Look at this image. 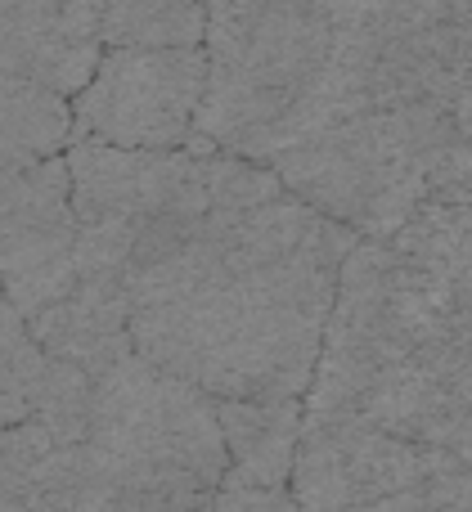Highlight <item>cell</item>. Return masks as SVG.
Segmentation results:
<instances>
[{"label":"cell","mask_w":472,"mask_h":512,"mask_svg":"<svg viewBox=\"0 0 472 512\" xmlns=\"http://www.w3.org/2000/svg\"><path fill=\"white\" fill-rule=\"evenodd\" d=\"M356 239L347 225H333L297 252L216 270L158 306L135 310V351L216 400H306L342 261Z\"/></svg>","instance_id":"cell-1"},{"label":"cell","mask_w":472,"mask_h":512,"mask_svg":"<svg viewBox=\"0 0 472 512\" xmlns=\"http://www.w3.org/2000/svg\"><path fill=\"white\" fill-rule=\"evenodd\" d=\"M450 297L387 239H356L324 324L306 414H351L437 445L446 418Z\"/></svg>","instance_id":"cell-2"},{"label":"cell","mask_w":472,"mask_h":512,"mask_svg":"<svg viewBox=\"0 0 472 512\" xmlns=\"http://www.w3.org/2000/svg\"><path fill=\"white\" fill-rule=\"evenodd\" d=\"M333 32L324 0H207V86L194 135L275 162L329 126Z\"/></svg>","instance_id":"cell-3"},{"label":"cell","mask_w":472,"mask_h":512,"mask_svg":"<svg viewBox=\"0 0 472 512\" xmlns=\"http://www.w3.org/2000/svg\"><path fill=\"white\" fill-rule=\"evenodd\" d=\"M225 468L216 396L140 351L95 378L77 508H212Z\"/></svg>","instance_id":"cell-4"},{"label":"cell","mask_w":472,"mask_h":512,"mask_svg":"<svg viewBox=\"0 0 472 512\" xmlns=\"http://www.w3.org/2000/svg\"><path fill=\"white\" fill-rule=\"evenodd\" d=\"M450 104L369 108L288 144L270 167L302 203L360 239H392L432 198Z\"/></svg>","instance_id":"cell-5"},{"label":"cell","mask_w":472,"mask_h":512,"mask_svg":"<svg viewBox=\"0 0 472 512\" xmlns=\"http://www.w3.org/2000/svg\"><path fill=\"white\" fill-rule=\"evenodd\" d=\"M203 86V45H108L95 77L77 90L72 140L180 149L194 140Z\"/></svg>","instance_id":"cell-6"},{"label":"cell","mask_w":472,"mask_h":512,"mask_svg":"<svg viewBox=\"0 0 472 512\" xmlns=\"http://www.w3.org/2000/svg\"><path fill=\"white\" fill-rule=\"evenodd\" d=\"M459 463L437 445L410 441L351 414H306L293 459L297 508H396Z\"/></svg>","instance_id":"cell-7"},{"label":"cell","mask_w":472,"mask_h":512,"mask_svg":"<svg viewBox=\"0 0 472 512\" xmlns=\"http://www.w3.org/2000/svg\"><path fill=\"white\" fill-rule=\"evenodd\" d=\"M189 149H122L72 140V207H77V279L126 283L131 252L185 171Z\"/></svg>","instance_id":"cell-8"},{"label":"cell","mask_w":472,"mask_h":512,"mask_svg":"<svg viewBox=\"0 0 472 512\" xmlns=\"http://www.w3.org/2000/svg\"><path fill=\"white\" fill-rule=\"evenodd\" d=\"M77 283V207L68 153L0 176V288L23 319Z\"/></svg>","instance_id":"cell-9"},{"label":"cell","mask_w":472,"mask_h":512,"mask_svg":"<svg viewBox=\"0 0 472 512\" xmlns=\"http://www.w3.org/2000/svg\"><path fill=\"white\" fill-rule=\"evenodd\" d=\"M230 450L212 508H275L293 512V459L302 441V396H252V400H216Z\"/></svg>","instance_id":"cell-10"},{"label":"cell","mask_w":472,"mask_h":512,"mask_svg":"<svg viewBox=\"0 0 472 512\" xmlns=\"http://www.w3.org/2000/svg\"><path fill=\"white\" fill-rule=\"evenodd\" d=\"M104 50L90 0H0V81H36L77 95Z\"/></svg>","instance_id":"cell-11"},{"label":"cell","mask_w":472,"mask_h":512,"mask_svg":"<svg viewBox=\"0 0 472 512\" xmlns=\"http://www.w3.org/2000/svg\"><path fill=\"white\" fill-rule=\"evenodd\" d=\"M131 288L113 279H77L72 292H63L59 301H50L45 310H36L27 319L32 337L41 342V351L50 360L77 364L90 378L108 373L126 351H135L131 333Z\"/></svg>","instance_id":"cell-12"},{"label":"cell","mask_w":472,"mask_h":512,"mask_svg":"<svg viewBox=\"0 0 472 512\" xmlns=\"http://www.w3.org/2000/svg\"><path fill=\"white\" fill-rule=\"evenodd\" d=\"M81 445H63L36 414L0 427V508H77Z\"/></svg>","instance_id":"cell-13"},{"label":"cell","mask_w":472,"mask_h":512,"mask_svg":"<svg viewBox=\"0 0 472 512\" xmlns=\"http://www.w3.org/2000/svg\"><path fill=\"white\" fill-rule=\"evenodd\" d=\"M72 144L68 95L36 81H0V176L45 162Z\"/></svg>","instance_id":"cell-14"},{"label":"cell","mask_w":472,"mask_h":512,"mask_svg":"<svg viewBox=\"0 0 472 512\" xmlns=\"http://www.w3.org/2000/svg\"><path fill=\"white\" fill-rule=\"evenodd\" d=\"M104 45H203L207 0H90Z\"/></svg>","instance_id":"cell-15"},{"label":"cell","mask_w":472,"mask_h":512,"mask_svg":"<svg viewBox=\"0 0 472 512\" xmlns=\"http://www.w3.org/2000/svg\"><path fill=\"white\" fill-rule=\"evenodd\" d=\"M45 360L50 355L32 337L27 319L0 292V427L32 414L36 391H41V378H45Z\"/></svg>","instance_id":"cell-16"},{"label":"cell","mask_w":472,"mask_h":512,"mask_svg":"<svg viewBox=\"0 0 472 512\" xmlns=\"http://www.w3.org/2000/svg\"><path fill=\"white\" fill-rule=\"evenodd\" d=\"M432 198L472 203V54L455 81V95H450V131H446V153H441Z\"/></svg>","instance_id":"cell-17"},{"label":"cell","mask_w":472,"mask_h":512,"mask_svg":"<svg viewBox=\"0 0 472 512\" xmlns=\"http://www.w3.org/2000/svg\"><path fill=\"white\" fill-rule=\"evenodd\" d=\"M450 5H455V14L464 18V23L472 27V0H450Z\"/></svg>","instance_id":"cell-18"}]
</instances>
